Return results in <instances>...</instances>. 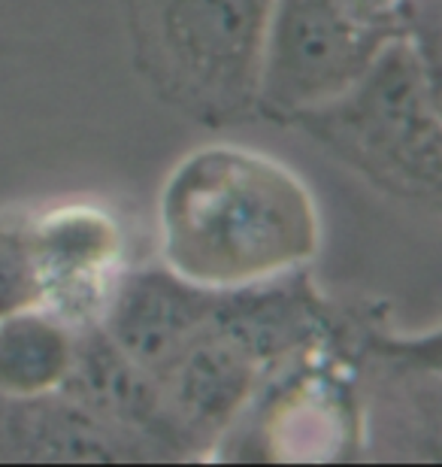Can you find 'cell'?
<instances>
[{"mask_svg": "<svg viewBox=\"0 0 442 467\" xmlns=\"http://www.w3.org/2000/svg\"><path fill=\"white\" fill-rule=\"evenodd\" d=\"M315 213L288 171L240 149L197 152L164 192V252L188 279L252 283L315 252Z\"/></svg>", "mask_w": 442, "mask_h": 467, "instance_id": "1", "label": "cell"}, {"mask_svg": "<svg viewBox=\"0 0 442 467\" xmlns=\"http://www.w3.org/2000/svg\"><path fill=\"white\" fill-rule=\"evenodd\" d=\"M164 79L188 100L231 109L246 100L270 0H134Z\"/></svg>", "mask_w": 442, "mask_h": 467, "instance_id": "2", "label": "cell"}, {"mask_svg": "<svg viewBox=\"0 0 442 467\" xmlns=\"http://www.w3.org/2000/svg\"><path fill=\"white\" fill-rule=\"evenodd\" d=\"M267 98L285 107L331 100L364 77L385 22L406 0H276Z\"/></svg>", "mask_w": 442, "mask_h": 467, "instance_id": "3", "label": "cell"}, {"mask_svg": "<svg viewBox=\"0 0 442 467\" xmlns=\"http://www.w3.org/2000/svg\"><path fill=\"white\" fill-rule=\"evenodd\" d=\"M364 77L357 95L343 98V107L331 109L327 125L343 134L336 140L352 146L366 167L412 180L425 173L437 182V109L434 95L425 98L421 64L412 49H388Z\"/></svg>", "mask_w": 442, "mask_h": 467, "instance_id": "4", "label": "cell"}, {"mask_svg": "<svg viewBox=\"0 0 442 467\" xmlns=\"http://www.w3.org/2000/svg\"><path fill=\"white\" fill-rule=\"evenodd\" d=\"M40 295L67 319L88 316L107 288V270L116 258V228L91 210H67L31 231Z\"/></svg>", "mask_w": 442, "mask_h": 467, "instance_id": "5", "label": "cell"}, {"mask_svg": "<svg viewBox=\"0 0 442 467\" xmlns=\"http://www.w3.org/2000/svg\"><path fill=\"white\" fill-rule=\"evenodd\" d=\"M200 322V304L188 292H179L167 279H137L112 313L118 343L139 364H161L179 343H185L191 325Z\"/></svg>", "mask_w": 442, "mask_h": 467, "instance_id": "6", "label": "cell"}, {"mask_svg": "<svg viewBox=\"0 0 442 467\" xmlns=\"http://www.w3.org/2000/svg\"><path fill=\"white\" fill-rule=\"evenodd\" d=\"M70 368V347L64 331L40 316H15L0 325V389L43 391Z\"/></svg>", "mask_w": 442, "mask_h": 467, "instance_id": "7", "label": "cell"}, {"mask_svg": "<svg viewBox=\"0 0 442 467\" xmlns=\"http://www.w3.org/2000/svg\"><path fill=\"white\" fill-rule=\"evenodd\" d=\"M36 297L43 295L31 231L22 234L0 225V316H9Z\"/></svg>", "mask_w": 442, "mask_h": 467, "instance_id": "8", "label": "cell"}]
</instances>
